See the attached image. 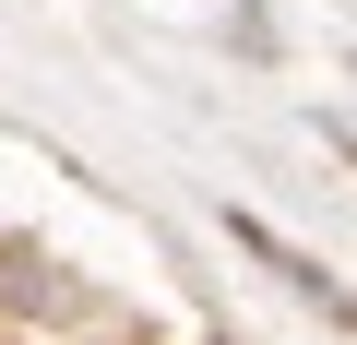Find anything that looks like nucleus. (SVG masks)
I'll return each mask as SVG.
<instances>
[{
	"mask_svg": "<svg viewBox=\"0 0 357 345\" xmlns=\"http://www.w3.org/2000/svg\"><path fill=\"white\" fill-rule=\"evenodd\" d=\"M0 298H13V309H60L72 286H60V262H48V250H24V238H0Z\"/></svg>",
	"mask_w": 357,
	"mask_h": 345,
	"instance_id": "obj_1",
	"label": "nucleus"
}]
</instances>
